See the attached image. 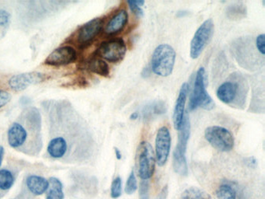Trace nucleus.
<instances>
[{
    "mask_svg": "<svg viewBox=\"0 0 265 199\" xmlns=\"http://www.w3.org/2000/svg\"><path fill=\"white\" fill-rule=\"evenodd\" d=\"M47 116L49 141L47 153L51 159L65 163H83L92 152L88 125L67 100L42 103Z\"/></svg>",
    "mask_w": 265,
    "mask_h": 199,
    "instance_id": "1",
    "label": "nucleus"
},
{
    "mask_svg": "<svg viewBox=\"0 0 265 199\" xmlns=\"http://www.w3.org/2000/svg\"><path fill=\"white\" fill-rule=\"evenodd\" d=\"M7 140L13 150L37 157L43 149L42 117L35 107L24 108L8 128Z\"/></svg>",
    "mask_w": 265,
    "mask_h": 199,
    "instance_id": "2",
    "label": "nucleus"
},
{
    "mask_svg": "<svg viewBox=\"0 0 265 199\" xmlns=\"http://www.w3.org/2000/svg\"><path fill=\"white\" fill-rule=\"evenodd\" d=\"M191 125L189 122L188 116H184L183 125L178 134L177 143L173 154V167L177 174L180 176H187L188 174L187 166V147L190 134Z\"/></svg>",
    "mask_w": 265,
    "mask_h": 199,
    "instance_id": "3",
    "label": "nucleus"
},
{
    "mask_svg": "<svg viewBox=\"0 0 265 199\" xmlns=\"http://www.w3.org/2000/svg\"><path fill=\"white\" fill-rule=\"evenodd\" d=\"M176 60V52L171 45L162 44L154 50L151 60L152 71L159 77H169Z\"/></svg>",
    "mask_w": 265,
    "mask_h": 199,
    "instance_id": "4",
    "label": "nucleus"
},
{
    "mask_svg": "<svg viewBox=\"0 0 265 199\" xmlns=\"http://www.w3.org/2000/svg\"><path fill=\"white\" fill-rule=\"evenodd\" d=\"M214 107V101L205 87V70L203 67L199 68L195 77L194 88L189 102V109L194 111L198 108H203L210 111Z\"/></svg>",
    "mask_w": 265,
    "mask_h": 199,
    "instance_id": "5",
    "label": "nucleus"
},
{
    "mask_svg": "<svg viewBox=\"0 0 265 199\" xmlns=\"http://www.w3.org/2000/svg\"><path fill=\"white\" fill-rule=\"evenodd\" d=\"M136 156L138 176L142 181H148L153 177L156 166V157L150 143L146 141L140 143Z\"/></svg>",
    "mask_w": 265,
    "mask_h": 199,
    "instance_id": "6",
    "label": "nucleus"
},
{
    "mask_svg": "<svg viewBox=\"0 0 265 199\" xmlns=\"http://www.w3.org/2000/svg\"><path fill=\"white\" fill-rule=\"evenodd\" d=\"M205 138L213 148L220 152L231 151L234 146L233 135L224 127H208L205 131Z\"/></svg>",
    "mask_w": 265,
    "mask_h": 199,
    "instance_id": "7",
    "label": "nucleus"
},
{
    "mask_svg": "<svg viewBox=\"0 0 265 199\" xmlns=\"http://www.w3.org/2000/svg\"><path fill=\"white\" fill-rule=\"evenodd\" d=\"M214 22L208 19L198 28L190 44V56L191 59H198L202 55L214 34Z\"/></svg>",
    "mask_w": 265,
    "mask_h": 199,
    "instance_id": "8",
    "label": "nucleus"
},
{
    "mask_svg": "<svg viewBox=\"0 0 265 199\" xmlns=\"http://www.w3.org/2000/svg\"><path fill=\"white\" fill-rule=\"evenodd\" d=\"M126 51L127 48L123 39H112L101 43L95 55L108 62H118L124 59Z\"/></svg>",
    "mask_w": 265,
    "mask_h": 199,
    "instance_id": "9",
    "label": "nucleus"
},
{
    "mask_svg": "<svg viewBox=\"0 0 265 199\" xmlns=\"http://www.w3.org/2000/svg\"><path fill=\"white\" fill-rule=\"evenodd\" d=\"M156 162L160 166H164L167 163L171 153V136L170 130L167 127H161L156 133Z\"/></svg>",
    "mask_w": 265,
    "mask_h": 199,
    "instance_id": "10",
    "label": "nucleus"
},
{
    "mask_svg": "<svg viewBox=\"0 0 265 199\" xmlns=\"http://www.w3.org/2000/svg\"><path fill=\"white\" fill-rule=\"evenodd\" d=\"M240 81L229 80L221 83L216 91L219 100L225 104H232L238 99L242 98L245 93H243V82Z\"/></svg>",
    "mask_w": 265,
    "mask_h": 199,
    "instance_id": "11",
    "label": "nucleus"
},
{
    "mask_svg": "<svg viewBox=\"0 0 265 199\" xmlns=\"http://www.w3.org/2000/svg\"><path fill=\"white\" fill-rule=\"evenodd\" d=\"M45 80V77L42 73H26L13 76L9 79L8 84L9 87L15 92H20L26 90L28 86L32 84H36L43 82Z\"/></svg>",
    "mask_w": 265,
    "mask_h": 199,
    "instance_id": "12",
    "label": "nucleus"
},
{
    "mask_svg": "<svg viewBox=\"0 0 265 199\" xmlns=\"http://www.w3.org/2000/svg\"><path fill=\"white\" fill-rule=\"evenodd\" d=\"M103 20L95 18L83 25L79 29L77 35V42L79 45L86 46L93 41L103 28Z\"/></svg>",
    "mask_w": 265,
    "mask_h": 199,
    "instance_id": "13",
    "label": "nucleus"
},
{
    "mask_svg": "<svg viewBox=\"0 0 265 199\" xmlns=\"http://www.w3.org/2000/svg\"><path fill=\"white\" fill-rule=\"evenodd\" d=\"M77 53L71 46H63L56 48L47 57L46 65L53 66H66L77 60Z\"/></svg>",
    "mask_w": 265,
    "mask_h": 199,
    "instance_id": "14",
    "label": "nucleus"
},
{
    "mask_svg": "<svg viewBox=\"0 0 265 199\" xmlns=\"http://www.w3.org/2000/svg\"><path fill=\"white\" fill-rule=\"evenodd\" d=\"M189 92V85L184 82L180 87V91L178 93V97L175 103L174 115H173V121L175 129L180 131L183 125V119L185 116V104L187 101V94Z\"/></svg>",
    "mask_w": 265,
    "mask_h": 199,
    "instance_id": "15",
    "label": "nucleus"
},
{
    "mask_svg": "<svg viewBox=\"0 0 265 199\" xmlns=\"http://www.w3.org/2000/svg\"><path fill=\"white\" fill-rule=\"evenodd\" d=\"M128 20L129 15L127 11L125 9H121L108 21L104 28V32L108 35H115L119 33L126 27Z\"/></svg>",
    "mask_w": 265,
    "mask_h": 199,
    "instance_id": "16",
    "label": "nucleus"
},
{
    "mask_svg": "<svg viewBox=\"0 0 265 199\" xmlns=\"http://www.w3.org/2000/svg\"><path fill=\"white\" fill-rule=\"evenodd\" d=\"M25 185L30 193L39 196L47 192L49 182L44 177L31 174L26 178Z\"/></svg>",
    "mask_w": 265,
    "mask_h": 199,
    "instance_id": "17",
    "label": "nucleus"
},
{
    "mask_svg": "<svg viewBox=\"0 0 265 199\" xmlns=\"http://www.w3.org/2000/svg\"><path fill=\"white\" fill-rule=\"evenodd\" d=\"M166 112L167 105L164 101H153L144 107L142 110V119L145 121H149L156 116L164 115Z\"/></svg>",
    "mask_w": 265,
    "mask_h": 199,
    "instance_id": "18",
    "label": "nucleus"
},
{
    "mask_svg": "<svg viewBox=\"0 0 265 199\" xmlns=\"http://www.w3.org/2000/svg\"><path fill=\"white\" fill-rule=\"evenodd\" d=\"M82 67L88 71L96 73L102 77H107L109 75V66L107 64V62L96 57L84 62Z\"/></svg>",
    "mask_w": 265,
    "mask_h": 199,
    "instance_id": "19",
    "label": "nucleus"
},
{
    "mask_svg": "<svg viewBox=\"0 0 265 199\" xmlns=\"http://www.w3.org/2000/svg\"><path fill=\"white\" fill-rule=\"evenodd\" d=\"M16 175L10 169L3 168L0 170V199L6 196V193L14 185Z\"/></svg>",
    "mask_w": 265,
    "mask_h": 199,
    "instance_id": "20",
    "label": "nucleus"
},
{
    "mask_svg": "<svg viewBox=\"0 0 265 199\" xmlns=\"http://www.w3.org/2000/svg\"><path fill=\"white\" fill-rule=\"evenodd\" d=\"M45 199H64L63 185L57 177H51L49 180Z\"/></svg>",
    "mask_w": 265,
    "mask_h": 199,
    "instance_id": "21",
    "label": "nucleus"
},
{
    "mask_svg": "<svg viewBox=\"0 0 265 199\" xmlns=\"http://www.w3.org/2000/svg\"><path fill=\"white\" fill-rule=\"evenodd\" d=\"M225 14L229 20H242L247 17V6L243 2H235V3L230 4L225 9Z\"/></svg>",
    "mask_w": 265,
    "mask_h": 199,
    "instance_id": "22",
    "label": "nucleus"
},
{
    "mask_svg": "<svg viewBox=\"0 0 265 199\" xmlns=\"http://www.w3.org/2000/svg\"><path fill=\"white\" fill-rule=\"evenodd\" d=\"M236 187L230 181L222 183L216 191L217 199H236Z\"/></svg>",
    "mask_w": 265,
    "mask_h": 199,
    "instance_id": "23",
    "label": "nucleus"
},
{
    "mask_svg": "<svg viewBox=\"0 0 265 199\" xmlns=\"http://www.w3.org/2000/svg\"><path fill=\"white\" fill-rule=\"evenodd\" d=\"M181 199H211V196L200 188L191 187L183 191Z\"/></svg>",
    "mask_w": 265,
    "mask_h": 199,
    "instance_id": "24",
    "label": "nucleus"
},
{
    "mask_svg": "<svg viewBox=\"0 0 265 199\" xmlns=\"http://www.w3.org/2000/svg\"><path fill=\"white\" fill-rule=\"evenodd\" d=\"M122 194V181L120 177H116L112 181L111 187V196L112 199H117L121 197Z\"/></svg>",
    "mask_w": 265,
    "mask_h": 199,
    "instance_id": "25",
    "label": "nucleus"
},
{
    "mask_svg": "<svg viewBox=\"0 0 265 199\" xmlns=\"http://www.w3.org/2000/svg\"><path fill=\"white\" fill-rule=\"evenodd\" d=\"M137 188H138V185H137L136 177L134 175V171H132L126 182L125 192L127 195H132L137 190Z\"/></svg>",
    "mask_w": 265,
    "mask_h": 199,
    "instance_id": "26",
    "label": "nucleus"
},
{
    "mask_svg": "<svg viewBox=\"0 0 265 199\" xmlns=\"http://www.w3.org/2000/svg\"><path fill=\"white\" fill-rule=\"evenodd\" d=\"M145 3V1L143 0H134V1H128L129 8L131 9L132 12L134 15H136L138 17H142L143 16V9L142 6Z\"/></svg>",
    "mask_w": 265,
    "mask_h": 199,
    "instance_id": "27",
    "label": "nucleus"
},
{
    "mask_svg": "<svg viewBox=\"0 0 265 199\" xmlns=\"http://www.w3.org/2000/svg\"><path fill=\"white\" fill-rule=\"evenodd\" d=\"M139 199H149V181H142L140 183Z\"/></svg>",
    "mask_w": 265,
    "mask_h": 199,
    "instance_id": "28",
    "label": "nucleus"
},
{
    "mask_svg": "<svg viewBox=\"0 0 265 199\" xmlns=\"http://www.w3.org/2000/svg\"><path fill=\"white\" fill-rule=\"evenodd\" d=\"M11 98V94L9 92L0 89V110L7 105Z\"/></svg>",
    "mask_w": 265,
    "mask_h": 199,
    "instance_id": "29",
    "label": "nucleus"
},
{
    "mask_svg": "<svg viewBox=\"0 0 265 199\" xmlns=\"http://www.w3.org/2000/svg\"><path fill=\"white\" fill-rule=\"evenodd\" d=\"M10 20V13L6 9H0V27L6 28Z\"/></svg>",
    "mask_w": 265,
    "mask_h": 199,
    "instance_id": "30",
    "label": "nucleus"
},
{
    "mask_svg": "<svg viewBox=\"0 0 265 199\" xmlns=\"http://www.w3.org/2000/svg\"><path fill=\"white\" fill-rule=\"evenodd\" d=\"M256 47L258 51L262 55L265 53V35L264 34L258 35L256 39Z\"/></svg>",
    "mask_w": 265,
    "mask_h": 199,
    "instance_id": "31",
    "label": "nucleus"
},
{
    "mask_svg": "<svg viewBox=\"0 0 265 199\" xmlns=\"http://www.w3.org/2000/svg\"><path fill=\"white\" fill-rule=\"evenodd\" d=\"M168 194H169V189H168V186L165 185L164 188H162L160 193L157 195L156 199H167L168 197Z\"/></svg>",
    "mask_w": 265,
    "mask_h": 199,
    "instance_id": "32",
    "label": "nucleus"
},
{
    "mask_svg": "<svg viewBox=\"0 0 265 199\" xmlns=\"http://www.w3.org/2000/svg\"><path fill=\"white\" fill-rule=\"evenodd\" d=\"M246 164L251 167V168H254L255 166H257V160L254 157H248L247 159H246Z\"/></svg>",
    "mask_w": 265,
    "mask_h": 199,
    "instance_id": "33",
    "label": "nucleus"
},
{
    "mask_svg": "<svg viewBox=\"0 0 265 199\" xmlns=\"http://www.w3.org/2000/svg\"><path fill=\"white\" fill-rule=\"evenodd\" d=\"M150 75V70L149 67H146L144 69L142 73V77L144 78H147Z\"/></svg>",
    "mask_w": 265,
    "mask_h": 199,
    "instance_id": "34",
    "label": "nucleus"
},
{
    "mask_svg": "<svg viewBox=\"0 0 265 199\" xmlns=\"http://www.w3.org/2000/svg\"><path fill=\"white\" fill-rule=\"evenodd\" d=\"M4 148L3 146H0V166L2 165V159L4 157Z\"/></svg>",
    "mask_w": 265,
    "mask_h": 199,
    "instance_id": "35",
    "label": "nucleus"
},
{
    "mask_svg": "<svg viewBox=\"0 0 265 199\" xmlns=\"http://www.w3.org/2000/svg\"><path fill=\"white\" fill-rule=\"evenodd\" d=\"M115 155H116V158L118 159H121L122 158V154L121 153L120 150L118 148H115Z\"/></svg>",
    "mask_w": 265,
    "mask_h": 199,
    "instance_id": "36",
    "label": "nucleus"
},
{
    "mask_svg": "<svg viewBox=\"0 0 265 199\" xmlns=\"http://www.w3.org/2000/svg\"><path fill=\"white\" fill-rule=\"evenodd\" d=\"M138 116H139V114L138 112H134V113L132 114L131 116H130V119L134 121V120H136L138 119Z\"/></svg>",
    "mask_w": 265,
    "mask_h": 199,
    "instance_id": "37",
    "label": "nucleus"
},
{
    "mask_svg": "<svg viewBox=\"0 0 265 199\" xmlns=\"http://www.w3.org/2000/svg\"><path fill=\"white\" fill-rule=\"evenodd\" d=\"M187 14H188V12H187V11L178 12L177 17H184V16H186V15H187Z\"/></svg>",
    "mask_w": 265,
    "mask_h": 199,
    "instance_id": "38",
    "label": "nucleus"
},
{
    "mask_svg": "<svg viewBox=\"0 0 265 199\" xmlns=\"http://www.w3.org/2000/svg\"><path fill=\"white\" fill-rule=\"evenodd\" d=\"M14 199H24V193L21 194V195H19V196Z\"/></svg>",
    "mask_w": 265,
    "mask_h": 199,
    "instance_id": "39",
    "label": "nucleus"
}]
</instances>
